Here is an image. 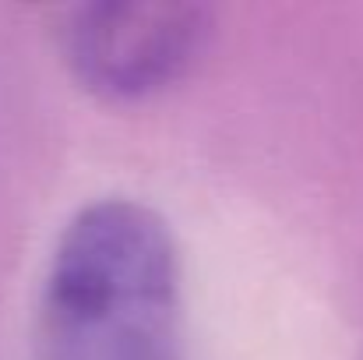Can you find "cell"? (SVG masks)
I'll use <instances>...</instances> for the list:
<instances>
[{
	"label": "cell",
	"instance_id": "2",
	"mask_svg": "<svg viewBox=\"0 0 363 360\" xmlns=\"http://www.w3.org/2000/svg\"><path fill=\"white\" fill-rule=\"evenodd\" d=\"M201 43L205 11L194 4H78L60 21L64 60L106 99H138L169 85Z\"/></svg>",
	"mask_w": 363,
	"mask_h": 360
},
{
	"label": "cell",
	"instance_id": "1",
	"mask_svg": "<svg viewBox=\"0 0 363 360\" xmlns=\"http://www.w3.org/2000/svg\"><path fill=\"white\" fill-rule=\"evenodd\" d=\"M39 360H180V268L166 223L127 198L82 209L53 251Z\"/></svg>",
	"mask_w": 363,
	"mask_h": 360
}]
</instances>
